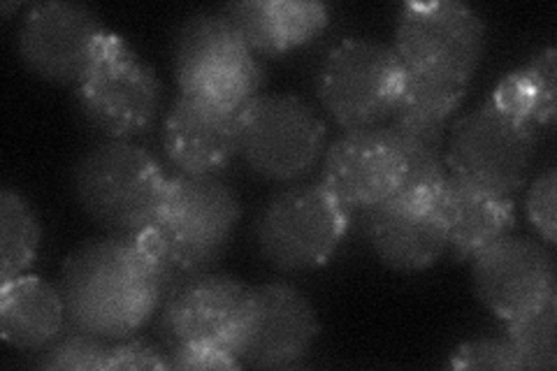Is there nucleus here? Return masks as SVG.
I'll return each mask as SVG.
<instances>
[{
  "label": "nucleus",
  "instance_id": "nucleus-3",
  "mask_svg": "<svg viewBox=\"0 0 557 371\" xmlns=\"http://www.w3.org/2000/svg\"><path fill=\"white\" fill-rule=\"evenodd\" d=\"M170 174L149 149L126 139H102L73 168V193L84 214L110 235L139 237L159 219Z\"/></svg>",
  "mask_w": 557,
  "mask_h": 371
},
{
  "label": "nucleus",
  "instance_id": "nucleus-8",
  "mask_svg": "<svg viewBox=\"0 0 557 371\" xmlns=\"http://www.w3.org/2000/svg\"><path fill=\"white\" fill-rule=\"evenodd\" d=\"M239 116V156L270 182H300L325 153V123L300 96L260 94Z\"/></svg>",
  "mask_w": 557,
  "mask_h": 371
},
{
  "label": "nucleus",
  "instance_id": "nucleus-22",
  "mask_svg": "<svg viewBox=\"0 0 557 371\" xmlns=\"http://www.w3.org/2000/svg\"><path fill=\"white\" fill-rule=\"evenodd\" d=\"M557 51L546 47L532 57L530 63L516 67L504 77L491 96L499 110L530 123L534 131L553 128L555 123V75Z\"/></svg>",
  "mask_w": 557,
  "mask_h": 371
},
{
  "label": "nucleus",
  "instance_id": "nucleus-30",
  "mask_svg": "<svg viewBox=\"0 0 557 371\" xmlns=\"http://www.w3.org/2000/svg\"><path fill=\"white\" fill-rule=\"evenodd\" d=\"M170 369H239L242 362L231 353L216 350H188L174 348L165 350Z\"/></svg>",
  "mask_w": 557,
  "mask_h": 371
},
{
  "label": "nucleus",
  "instance_id": "nucleus-24",
  "mask_svg": "<svg viewBox=\"0 0 557 371\" xmlns=\"http://www.w3.org/2000/svg\"><path fill=\"white\" fill-rule=\"evenodd\" d=\"M228 51H251L239 30L223 10H202L190 14L174 35V73Z\"/></svg>",
  "mask_w": 557,
  "mask_h": 371
},
{
  "label": "nucleus",
  "instance_id": "nucleus-26",
  "mask_svg": "<svg viewBox=\"0 0 557 371\" xmlns=\"http://www.w3.org/2000/svg\"><path fill=\"white\" fill-rule=\"evenodd\" d=\"M114 342L102 339L98 334L67 327L61 337L42 350L38 362L40 369L49 371H100L110 369Z\"/></svg>",
  "mask_w": 557,
  "mask_h": 371
},
{
  "label": "nucleus",
  "instance_id": "nucleus-6",
  "mask_svg": "<svg viewBox=\"0 0 557 371\" xmlns=\"http://www.w3.org/2000/svg\"><path fill=\"white\" fill-rule=\"evenodd\" d=\"M407 84V67L393 45L351 38L325 57L317 91L344 131L386 126Z\"/></svg>",
  "mask_w": 557,
  "mask_h": 371
},
{
  "label": "nucleus",
  "instance_id": "nucleus-4",
  "mask_svg": "<svg viewBox=\"0 0 557 371\" xmlns=\"http://www.w3.org/2000/svg\"><path fill=\"white\" fill-rule=\"evenodd\" d=\"M79 119L102 139L147 135L163 108L156 67L119 33H108L89 73L75 86Z\"/></svg>",
  "mask_w": 557,
  "mask_h": 371
},
{
  "label": "nucleus",
  "instance_id": "nucleus-14",
  "mask_svg": "<svg viewBox=\"0 0 557 371\" xmlns=\"http://www.w3.org/2000/svg\"><path fill=\"white\" fill-rule=\"evenodd\" d=\"M472 260L476 297L502 323L557 297L555 258L546 244L532 237L507 235Z\"/></svg>",
  "mask_w": 557,
  "mask_h": 371
},
{
  "label": "nucleus",
  "instance_id": "nucleus-13",
  "mask_svg": "<svg viewBox=\"0 0 557 371\" xmlns=\"http://www.w3.org/2000/svg\"><path fill=\"white\" fill-rule=\"evenodd\" d=\"M376 258L397 272H425L448 253L440 196L403 188L381 205L354 214Z\"/></svg>",
  "mask_w": 557,
  "mask_h": 371
},
{
  "label": "nucleus",
  "instance_id": "nucleus-18",
  "mask_svg": "<svg viewBox=\"0 0 557 371\" xmlns=\"http://www.w3.org/2000/svg\"><path fill=\"white\" fill-rule=\"evenodd\" d=\"M253 54L278 57L325 30L330 12L317 0H237L221 8Z\"/></svg>",
  "mask_w": 557,
  "mask_h": 371
},
{
  "label": "nucleus",
  "instance_id": "nucleus-11",
  "mask_svg": "<svg viewBox=\"0 0 557 371\" xmlns=\"http://www.w3.org/2000/svg\"><path fill=\"white\" fill-rule=\"evenodd\" d=\"M108 33L91 8L49 0L24 14L16 49L33 75L51 84L77 86L89 73Z\"/></svg>",
  "mask_w": 557,
  "mask_h": 371
},
{
  "label": "nucleus",
  "instance_id": "nucleus-28",
  "mask_svg": "<svg viewBox=\"0 0 557 371\" xmlns=\"http://www.w3.org/2000/svg\"><path fill=\"white\" fill-rule=\"evenodd\" d=\"M555 202H557V170L548 168L532 182L525 198L528 219L546 246L557 244Z\"/></svg>",
  "mask_w": 557,
  "mask_h": 371
},
{
  "label": "nucleus",
  "instance_id": "nucleus-2",
  "mask_svg": "<svg viewBox=\"0 0 557 371\" xmlns=\"http://www.w3.org/2000/svg\"><path fill=\"white\" fill-rule=\"evenodd\" d=\"M242 219L235 190L219 176L172 174L159 219L139 235L172 286L205 274L228 249Z\"/></svg>",
  "mask_w": 557,
  "mask_h": 371
},
{
  "label": "nucleus",
  "instance_id": "nucleus-5",
  "mask_svg": "<svg viewBox=\"0 0 557 371\" xmlns=\"http://www.w3.org/2000/svg\"><path fill=\"white\" fill-rule=\"evenodd\" d=\"M351 227L348 211L321 182L286 186L265 202L253 235L274 270L311 272L333 260Z\"/></svg>",
  "mask_w": 557,
  "mask_h": 371
},
{
  "label": "nucleus",
  "instance_id": "nucleus-31",
  "mask_svg": "<svg viewBox=\"0 0 557 371\" xmlns=\"http://www.w3.org/2000/svg\"><path fill=\"white\" fill-rule=\"evenodd\" d=\"M16 8H20V3H5V5H3V14L8 16V14H10L12 10H16Z\"/></svg>",
  "mask_w": 557,
  "mask_h": 371
},
{
  "label": "nucleus",
  "instance_id": "nucleus-7",
  "mask_svg": "<svg viewBox=\"0 0 557 371\" xmlns=\"http://www.w3.org/2000/svg\"><path fill=\"white\" fill-rule=\"evenodd\" d=\"M393 49L407 73L472 84L485 54V22L460 0L405 3Z\"/></svg>",
  "mask_w": 557,
  "mask_h": 371
},
{
  "label": "nucleus",
  "instance_id": "nucleus-1",
  "mask_svg": "<svg viewBox=\"0 0 557 371\" xmlns=\"http://www.w3.org/2000/svg\"><path fill=\"white\" fill-rule=\"evenodd\" d=\"M172 281L139 237L110 235L67 256L59 279L67 327L124 342L163 305Z\"/></svg>",
  "mask_w": 557,
  "mask_h": 371
},
{
  "label": "nucleus",
  "instance_id": "nucleus-15",
  "mask_svg": "<svg viewBox=\"0 0 557 371\" xmlns=\"http://www.w3.org/2000/svg\"><path fill=\"white\" fill-rule=\"evenodd\" d=\"M321 323L309 297L284 281L256 286L247 337L239 348L242 367L290 369L302 364Z\"/></svg>",
  "mask_w": 557,
  "mask_h": 371
},
{
  "label": "nucleus",
  "instance_id": "nucleus-16",
  "mask_svg": "<svg viewBox=\"0 0 557 371\" xmlns=\"http://www.w3.org/2000/svg\"><path fill=\"white\" fill-rule=\"evenodd\" d=\"M242 112L180 94L163 121V151L180 174L219 176L242 151Z\"/></svg>",
  "mask_w": 557,
  "mask_h": 371
},
{
  "label": "nucleus",
  "instance_id": "nucleus-9",
  "mask_svg": "<svg viewBox=\"0 0 557 371\" xmlns=\"http://www.w3.org/2000/svg\"><path fill=\"white\" fill-rule=\"evenodd\" d=\"M534 151L536 131L530 123L485 100L453 123L444 156L450 174L516 196L528 184Z\"/></svg>",
  "mask_w": 557,
  "mask_h": 371
},
{
  "label": "nucleus",
  "instance_id": "nucleus-19",
  "mask_svg": "<svg viewBox=\"0 0 557 371\" xmlns=\"http://www.w3.org/2000/svg\"><path fill=\"white\" fill-rule=\"evenodd\" d=\"M67 327L63 295L47 279L22 274L0 284V337L20 350H45Z\"/></svg>",
  "mask_w": 557,
  "mask_h": 371
},
{
  "label": "nucleus",
  "instance_id": "nucleus-12",
  "mask_svg": "<svg viewBox=\"0 0 557 371\" xmlns=\"http://www.w3.org/2000/svg\"><path fill=\"white\" fill-rule=\"evenodd\" d=\"M354 214L393 198L407 182V156L391 126L344 131L325 149L319 180Z\"/></svg>",
  "mask_w": 557,
  "mask_h": 371
},
{
  "label": "nucleus",
  "instance_id": "nucleus-21",
  "mask_svg": "<svg viewBox=\"0 0 557 371\" xmlns=\"http://www.w3.org/2000/svg\"><path fill=\"white\" fill-rule=\"evenodd\" d=\"M469 91L467 82L407 73L403 98L391 116V126L418 137L446 139V126Z\"/></svg>",
  "mask_w": 557,
  "mask_h": 371
},
{
  "label": "nucleus",
  "instance_id": "nucleus-23",
  "mask_svg": "<svg viewBox=\"0 0 557 371\" xmlns=\"http://www.w3.org/2000/svg\"><path fill=\"white\" fill-rule=\"evenodd\" d=\"M42 225L24 193L0 190V284L26 274L38 258Z\"/></svg>",
  "mask_w": 557,
  "mask_h": 371
},
{
  "label": "nucleus",
  "instance_id": "nucleus-25",
  "mask_svg": "<svg viewBox=\"0 0 557 371\" xmlns=\"http://www.w3.org/2000/svg\"><path fill=\"white\" fill-rule=\"evenodd\" d=\"M504 325L522 369L553 371L557 367V297Z\"/></svg>",
  "mask_w": 557,
  "mask_h": 371
},
{
  "label": "nucleus",
  "instance_id": "nucleus-29",
  "mask_svg": "<svg viewBox=\"0 0 557 371\" xmlns=\"http://www.w3.org/2000/svg\"><path fill=\"white\" fill-rule=\"evenodd\" d=\"M110 369H170L165 348L145 339L114 342Z\"/></svg>",
  "mask_w": 557,
  "mask_h": 371
},
{
  "label": "nucleus",
  "instance_id": "nucleus-17",
  "mask_svg": "<svg viewBox=\"0 0 557 371\" xmlns=\"http://www.w3.org/2000/svg\"><path fill=\"white\" fill-rule=\"evenodd\" d=\"M440 209L448 233V251L458 262L472 260L485 246L516 227L513 196L448 174L440 190Z\"/></svg>",
  "mask_w": 557,
  "mask_h": 371
},
{
  "label": "nucleus",
  "instance_id": "nucleus-20",
  "mask_svg": "<svg viewBox=\"0 0 557 371\" xmlns=\"http://www.w3.org/2000/svg\"><path fill=\"white\" fill-rule=\"evenodd\" d=\"M180 94L242 112L260 96L265 84V67L253 51H228L174 73Z\"/></svg>",
  "mask_w": 557,
  "mask_h": 371
},
{
  "label": "nucleus",
  "instance_id": "nucleus-10",
  "mask_svg": "<svg viewBox=\"0 0 557 371\" xmlns=\"http://www.w3.org/2000/svg\"><path fill=\"white\" fill-rule=\"evenodd\" d=\"M251 293L231 274L205 272L182 281L163 307L165 350H216L237 358L249 327Z\"/></svg>",
  "mask_w": 557,
  "mask_h": 371
},
{
  "label": "nucleus",
  "instance_id": "nucleus-27",
  "mask_svg": "<svg viewBox=\"0 0 557 371\" xmlns=\"http://www.w3.org/2000/svg\"><path fill=\"white\" fill-rule=\"evenodd\" d=\"M450 369H502L522 371L518 353L507 337H485L465 342L450 353Z\"/></svg>",
  "mask_w": 557,
  "mask_h": 371
}]
</instances>
